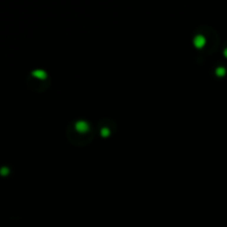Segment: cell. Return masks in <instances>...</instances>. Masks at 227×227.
I'll use <instances>...</instances> for the list:
<instances>
[{
    "instance_id": "obj_3",
    "label": "cell",
    "mask_w": 227,
    "mask_h": 227,
    "mask_svg": "<svg viewBox=\"0 0 227 227\" xmlns=\"http://www.w3.org/2000/svg\"><path fill=\"white\" fill-rule=\"evenodd\" d=\"M33 75L40 78V79H45V78L47 77L45 72V71H42V70H36V71H33Z\"/></svg>"
},
{
    "instance_id": "obj_2",
    "label": "cell",
    "mask_w": 227,
    "mask_h": 227,
    "mask_svg": "<svg viewBox=\"0 0 227 227\" xmlns=\"http://www.w3.org/2000/svg\"><path fill=\"white\" fill-rule=\"evenodd\" d=\"M194 45H195L197 48L203 47V45H205V39L202 36H197L195 39H194Z\"/></svg>"
},
{
    "instance_id": "obj_1",
    "label": "cell",
    "mask_w": 227,
    "mask_h": 227,
    "mask_svg": "<svg viewBox=\"0 0 227 227\" xmlns=\"http://www.w3.org/2000/svg\"><path fill=\"white\" fill-rule=\"evenodd\" d=\"M75 127H77V131H79L80 133H85L89 130V124L85 121H79Z\"/></svg>"
},
{
    "instance_id": "obj_5",
    "label": "cell",
    "mask_w": 227,
    "mask_h": 227,
    "mask_svg": "<svg viewBox=\"0 0 227 227\" xmlns=\"http://www.w3.org/2000/svg\"><path fill=\"white\" fill-rule=\"evenodd\" d=\"M102 134H103V135H108V134H109V131H108L106 129H103V130H102Z\"/></svg>"
},
{
    "instance_id": "obj_4",
    "label": "cell",
    "mask_w": 227,
    "mask_h": 227,
    "mask_svg": "<svg viewBox=\"0 0 227 227\" xmlns=\"http://www.w3.org/2000/svg\"><path fill=\"white\" fill-rule=\"evenodd\" d=\"M8 171H9V170H8L7 167H2L1 168V171H0V173H1L2 175H6V174L8 173Z\"/></svg>"
}]
</instances>
